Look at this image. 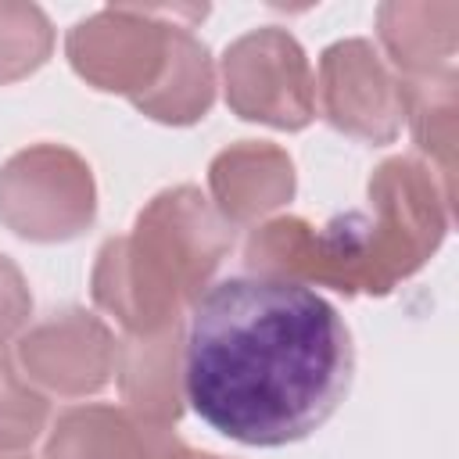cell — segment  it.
I'll use <instances>...</instances> for the list:
<instances>
[{"label": "cell", "mask_w": 459, "mask_h": 459, "mask_svg": "<svg viewBox=\"0 0 459 459\" xmlns=\"http://www.w3.org/2000/svg\"><path fill=\"white\" fill-rule=\"evenodd\" d=\"M355 348L312 287L230 276L208 287L183 337V398L230 441L280 448L319 430L344 402Z\"/></svg>", "instance_id": "1"}, {"label": "cell", "mask_w": 459, "mask_h": 459, "mask_svg": "<svg viewBox=\"0 0 459 459\" xmlns=\"http://www.w3.org/2000/svg\"><path fill=\"white\" fill-rule=\"evenodd\" d=\"M369 208L312 226L280 215L251 230L244 262L255 276L319 283L341 294H391L441 247L452 219V194L437 172L409 154L387 158L369 176Z\"/></svg>", "instance_id": "2"}, {"label": "cell", "mask_w": 459, "mask_h": 459, "mask_svg": "<svg viewBox=\"0 0 459 459\" xmlns=\"http://www.w3.org/2000/svg\"><path fill=\"white\" fill-rule=\"evenodd\" d=\"M230 251V222L197 186H169L147 201L133 230L104 240L93 262V301L126 333H154L183 319Z\"/></svg>", "instance_id": "3"}, {"label": "cell", "mask_w": 459, "mask_h": 459, "mask_svg": "<svg viewBox=\"0 0 459 459\" xmlns=\"http://www.w3.org/2000/svg\"><path fill=\"white\" fill-rule=\"evenodd\" d=\"M204 14L208 7H179V4L100 7L97 14L68 29L65 54L75 75L86 79L93 90L122 93L136 100L161 79L176 29L194 25Z\"/></svg>", "instance_id": "4"}, {"label": "cell", "mask_w": 459, "mask_h": 459, "mask_svg": "<svg viewBox=\"0 0 459 459\" xmlns=\"http://www.w3.org/2000/svg\"><path fill=\"white\" fill-rule=\"evenodd\" d=\"M97 183L82 154L65 143H32L0 165V222L36 244H61L90 230Z\"/></svg>", "instance_id": "5"}, {"label": "cell", "mask_w": 459, "mask_h": 459, "mask_svg": "<svg viewBox=\"0 0 459 459\" xmlns=\"http://www.w3.org/2000/svg\"><path fill=\"white\" fill-rule=\"evenodd\" d=\"M226 104L244 122L305 129L316 115V79L301 43L276 25L233 39L222 54Z\"/></svg>", "instance_id": "6"}, {"label": "cell", "mask_w": 459, "mask_h": 459, "mask_svg": "<svg viewBox=\"0 0 459 459\" xmlns=\"http://www.w3.org/2000/svg\"><path fill=\"white\" fill-rule=\"evenodd\" d=\"M316 90L326 122L355 140L391 143L405 122V82L369 39L330 43L319 57Z\"/></svg>", "instance_id": "7"}, {"label": "cell", "mask_w": 459, "mask_h": 459, "mask_svg": "<svg viewBox=\"0 0 459 459\" xmlns=\"http://www.w3.org/2000/svg\"><path fill=\"white\" fill-rule=\"evenodd\" d=\"M115 355L118 344L111 330L82 308L57 312L36 323L18 341L22 377L65 398H86L108 387L115 373Z\"/></svg>", "instance_id": "8"}, {"label": "cell", "mask_w": 459, "mask_h": 459, "mask_svg": "<svg viewBox=\"0 0 459 459\" xmlns=\"http://www.w3.org/2000/svg\"><path fill=\"white\" fill-rule=\"evenodd\" d=\"M183 319L154 333L118 341L115 373L129 416L151 430H172L183 416Z\"/></svg>", "instance_id": "9"}, {"label": "cell", "mask_w": 459, "mask_h": 459, "mask_svg": "<svg viewBox=\"0 0 459 459\" xmlns=\"http://www.w3.org/2000/svg\"><path fill=\"white\" fill-rule=\"evenodd\" d=\"M215 212L230 226H247L294 197V161L269 140H240L208 165Z\"/></svg>", "instance_id": "10"}, {"label": "cell", "mask_w": 459, "mask_h": 459, "mask_svg": "<svg viewBox=\"0 0 459 459\" xmlns=\"http://www.w3.org/2000/svg\"><path fill=\"white\" fill-rule=\"evenodd\" d=\"M377 32L398 72L427 79L452 68L459 47V4L452 0H391L377 11Z\"/></svg>", "instance_id": "11"}, {"label": "cell", "mask_w": 459, "mask_h": 459, "mask_svg": "<svg viewBox=\"0 0 459 459\" xmlns=\"http://www.w3.org/2000/svg\"><path fill=\"white\" fill-rule=\"evenodd\" d=\"M169 430H151L122 409L79 405L57 416L43 459H158Z\"/></svg>", "instance_id": "12"}, {"label": "cell", "mask_w": 459, "mask_h": 459, "mask_svg": "<svg viewBox=\"0 0 459 459\" xmlns=\"http://www.w3.org/2000/svg\"><path fill=\"white\" fill-rule=\"evenodd\" d=\"M194 25H179L172 36V50L165 61L161 79L133 100L136 111H143L154 122L165 126H194L208 115L215 100V68L208 47L190 32Z\"/></svg>", "instance_id": "13"}, {"label": "cell", "mask_w": 459, "mask_h": 459, "mask_svg": "<svg viewBox=\"0 0 459 459\" xmlns=\"http://www.w3.org/2000/svg\"><path fill=\"white\" fill-rule=\"evenodd\" d=\"M455 90L459 75L452 68L405 82V118L412 126V140L430 158V169L448 194L455 179Z\"/></svg>", "instance_id": "14"}, {"label": "cell", "mask_w": 459, "mask_h": 459, "mask_svg": "<svg viewBox=\"0 0 459 459\" xmlns=\"http://www.w3.org/2000/svg\"><path fill=\"white\" fill-rule=\"evenodd\" d=\"M54 50V29L43 7L0 0V86L32 75Z\"/></svg>", "instance_id": "15"}, {"label": "cell", "mask_w": 459, "mask_h": 459, "mask_svg": "<svg viewBox=\"0 0 459 459\" xmlns=\"http://www.w3.org/2000/svg\"><path fill=\"white\" fill-rule=\"evenodd\" d=\"M47 398L0 351V452L29 448L47 427Z\"/></svg>", "instance_id": "16"}, {"label": "cell", "mask_w": 459, "mask_h": 459, "mask_svg": "<svg viewBox=\"0 0 459 459\" xmlns=\"http://www.w3.org/2000/svg\"><path fill=\"white\" fill-rule=\"evenodd\" d=\"M29 308H32V294L22 269L7 255H0V348L25 326Z\"/></svg>", "instance_id": "17"}, {"label": "cell", "mask_w": 459, "mask_h": 459, "mask_svg": "<svg viewBox=\"0 0 459 459\" xmlns=\"http://www.w3.org/2000/svg\"><path fill=\"white\" fill-rule=\"evenodd\" d=\"M158 459H215V455H208V452H194V448H186L183 441L165 437L161 448H158Z\"/></svg>", "instance_id": "18"}, {"label": "cell", "mask_w": 459, "mask_h": 459, "mask_svg": "<svg viewBox=\"0 0 459 459\" xmlns=\"http://www.w3.org/2000/svg\"><path fill=\"white\" fill-rule=\"evenodd\" d=\"M0 459H29V455H7V452H0Z\"/></svg>", "instance_id": "19"}]
</instances>
